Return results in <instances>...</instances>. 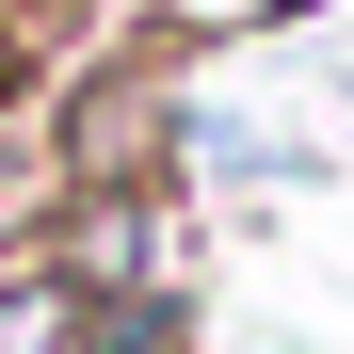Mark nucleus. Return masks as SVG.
I'll return each mask as SVG.
<instances>
[{"mask_svg":"<svg viewBox=\"0 0 354 354\" xmlns=\"http://www.w3.org/2000/svg\"><path fill=\"white\" fill-rule=\"evenodd\" d=\"M48 258L81 274V306H113V290H177V194H161V177H97V194H65Z\"/></svg>","mask_w":354,"mask_h":354,"instance_id":"obj_1","label":"nucleus"},{"mask_svg":"<svg viewBox=\"0 0 354 354\" xmlns=\"http://www.w3.org/2000/svg\"><path fill=\"white\" fill-rule=\"evenodd\" d=\"M0 354H81V274L65 258H17L0 274Z\"/></svg>","mask_w":354,"mask_h":354,"instance_id":"obj_2","label":"nucleus"},{"mask_svg":"<svg viewBox=\"0 0 354 354\" xmlns=\"http://www.w3.org/2000/svg\"><path fill=\"white\" fill-rule=\"evenodd\" d=\"M145 17H177V32H274V17H306V0H145Z\"/></svg>","mask_w":354,"mask_h":354,"instance_id":"obj_3","label":"nucleus"}]
</instances>
